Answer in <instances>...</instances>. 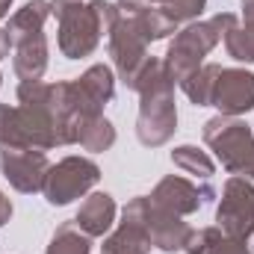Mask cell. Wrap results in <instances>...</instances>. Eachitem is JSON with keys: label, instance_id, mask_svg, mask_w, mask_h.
<instances>
[{"label": "cell", "instance_id": "cell-1", "mask_svg": "<svg viewBox=\"0 0 254 254\" xmlns=\"http://www.w3.org/2000/svg\"><path fill=\"white\" fill-rule=\"evenodd\" d=\"M133 92L139 95V116H136L139 145L145 148L169 145L178 130V104H175V80L160 57H151L145 63Z\"/></svg>", "mask_w": 254, "mask_h": 254}, {"label": "cell", "instance_id": "cell-2", "mask_svg": "<svg viewBox=\"0 0 254 254\" xmlns=\"http://www.w3.org/2000/svg\"><path fill=\"white\" fill-rule=\"evenodd\" d=\"M201 133L228 175L254 181V127L234 116H213L204 122Z\"/></svg>", "mask_w": 254, "mask_h": 254}, {"label": "cell", "instance_id": "cell-3", "mask_svg": "<svg viewBox=\"0 0 254 254\" xmlns=\"http://www.w3.org/2000/svg\"><path fill=\"white\" fill-rule=\"evenodd\" d=\"M122 219L139 225L151 243V249L163 254H175V252H184L187 246V237H190V225L184 222V216H175L163 207H157L148 195H136L130 198L122 210Z\"/></svg>", "mask_w": 254, "mask_h": 254}, {"label": "cell", "instance_id": "cell-4", "mask_svg": "<svg viewBox=\"0 0 254 254\" xmlns=\"http://www.w3.org/2000/svg\"><path fill=\"white\" fill-rule=\"evenodd\" d=\"M57 15V48L65 60H86L101 45V27L89 3L71 0L54 6Z\"/></svg>", "mask_w": 254, "mask_h": 254}, {"label": "cell", "instance_id": "cell-5", "mask_svg": "<svg viewBox=\"0 0 254 254\" xmlns=\"http://www.w3.org/2000/svg\"><path fill=\"white\" fill-rule=\"evenodd\" d=\"M222 42V33L216 30L213 21H192V24H184L175 39L169 42V51L163 57V65L166 71L172 74L175 83L187 80L192 71H198L204 65V57L210 51H216V45Z\"/></svg>", "mask_w": 254, "mask_h": 254}, {"label": "cell", "instance_id": "cell-6", "mask_svg": "<svg viewBox=\"0 0 254 254\" xmlns=\"http://www.w3.org/2000/svg\"><path fill=\"white\" fill-rule=\"evenodd\" d=\"M101 181V166L89 157H63L45 178L42 195L51 207H65L77 198H86Z\"/></svg>", "mask_w": 254, "mask_h": 254}, {"label": "cell", "instance_id": "cell-7", "mask_svg": "<svg viewBox=\"0 0 254 254\" xmlns=\"http://www.w3.org/2000/svg\"><path fill=\"white\" fill-rule=\"evenodd\" d=\"M116 71L104 63L89 65L80 77L68 80V110L80 127L95 116H104V107L116 98Z\"/></svg>", "mask_w": 254, "mask_h": 254}, {"label": "cell", "instance_id": "cell-8", "mask_svg": "<svg viewBox=\"0 0 254 254\" xmlns=\"http://www.w3.org/2000/svg\"><path fill=\"white\" fill-rule=\"evenodd\" d=\"M148 39L142 36V30L136 27L133 15H122V21L113 27V33L107 36V54L113 60V68H116V77L125 83L127 89L133 92L139 74L145 63L151 60L148 57Z\"/></svg>", "mask_w": 254, "mask_h": 254}, {"label": "cell", "instance_id": "cell-9", "mask_svg": "<svg viewBox=\"0 0 254 254\" xmlns=\"http://www.w3.org/2000/svg\"><path fill=\"white\" fill-rule=\"evenodd\" d=\"M216 228L228 237L249 240L254 231V184L249 178L231 175L225 181L216 204Z\"/></svg>", "mask_w": 254, "mask_h": 254}, {"label": "cell", "instance_id": "cell-10", "mask_svg": "<svg viewBox=\"0 0 254 254\" xmlns=\"http://www.w3.org/2000/svg\"><path fill=\"white\" fill-rule=\"evenodd\" d=\"M48 172H51V160L45 151L0 145V175L9 181V187L15 192H21V195L42 192Z\"/></svg>", "mask_w": 254, "mask_h": 254}, {"label": "cell", "instance_id": "cell-11", "mask_svg": "<svg viewBox=\"0 0 254 254\" xmlns=\"http://www.w3.org/2000/svg\"><path fill=\"white\" fill-rule=\"evenodd\" d=\"M210 107L219 110V116H246L254 110V71L249 68H222L216 89H213V101Z\"/></svg>", "mask_w": 254, "mask_h": 254}, {"label": "cell", "instance_id": "cell-12", "mask_svg": "<svg viewBox=\"0 0 254 254\" xmlns=\"http://www.w3.org/2000/svg\"><path fill=\"white\" fill-rule=\"evenodd\" d=\"M157 207H163V210H169V213H175V216H192V213H198L201 210V204H204V195H201V187L198 184H192L187 178H181V175H169V178H163L151 195H148Z\"/></svg>", "mask_w": 254, "mask_h": 254}, {"label": "cell", "instance_id": "cell-13", "mask_svg": "<svg viewBox=\"0 0 254 254\" xmlns=\"http://www.w3.org/2000/svg\"><path fill=\"white\" fill-rule=\"evenodd\" d=\"M116 216H119V207H116V198L110 192H89L74 216V222L80 225V231H86L92 240L98 237H107L116 225Z\"/></svg>", "mask_w": 254, "mask_h": 254}, {"label": "cell", "instance_id": "cell-14", "mask_svg": "<svg viewBox=\"0 0 254 254\" xmlns=\"http://www.w3.org/2000/svg\"><path fill=\"white\" fill-rule=\"evenodd\" d=\"M48 65H51V45H48L45 33L21 39L18 45H12V71H15V77L21 83L42 80Z\"/></svg>", "mask_w": 254, "mask_h": 254}, {"label": "cell", "instance_id": "cell-15", "mask_svg": "<svg viewBox=\"0 0 254 254\" xmlns=\"http://www.w3.org/2000/svg\"><path fill=\"white\" fill-rule=\"evenodd\" d=\"M51 15H54L51 0H27L21 9H15L9 15V21H6V33H9L12 45H18L21 39L45 33V24H48Z\"/></svg>", "mask_w": 254, "mask_h": 254}, {"label": "cell", "instance_id": "cell-16", "mask_svg": "<svg viewBox=\"0 0 254 254\" xmlns=\"http://www.w3.org/2000/svg\"><path fill=\"white\" fill-rule=\"evenodd\" d=\"M101 254H151V243L139 225L122 219V225L104 237V252Z\"/></svg>", "mask_w": 254, "mask_h": 254}, {"label": "cell", "instance_id": "cell-17", "mask_svg": "<svg viewBox=\"0 0 254 254\" xmlns=\"http://www.w3.org/2000/svg\"><path fill=\"white\" fill-rule=\"evenodd\" d=\"M219 74H222V65L219 63H204L198 71H192L187 80H181L178 86L184 89V95L190 98L192 107H210Z\"/></svg>", "mask_w": 254, "mask_h": 254}, {"label": "cell", "instance_id": "cell-18", "mask_svg": "<svg viewBox=\"0 0 254 254\" xmlns=\"http://www.w3.org/2000/svg\"><path fill=\"white\" fill-rule=\"evenodd\" d=\"M45 254H92V237L86 231H80V225L74 219L63 222L51 234Z\"/></svg>", "mask_w": 254, "mask_h": 254}, {"label": "cell", "instance_id": "cell-19", "mask_svg": "<svg viewBox=\"0 0 254 254\" xmlns=\"http://www.w3.org/2000/svg\"><path fill=\"white\" fill-rule=\"evenodd\" d=\"M116 139H119L116 125L107 116H95V119L83 122V127H80V142L77 145H83L92 154H104V151H110L116 145Z\"/></svg>", "mask_w": 254, "mask_h": 254}, {"label": "cell", "instance_id": "cell-20", "mask_svg": "<svg viewBox=\"0 0 254 254\" xmlns=\"http://www.w3.org/2000/svg\"><path fill=\"white\" fill-rule=\"evenodd\" d=\"M172 163H175L181 172L198 178V181H210V178L216 175L213 157H210L207 151H201L198 145H178V148L172 151Z\"/></svg>", "mask_w": 254, "mask_h": 254}, {"label": "cell", "instance_id": "cell-21", "mask_svg": "<svg viewBox=\"0 0 254 254\" xmlns=\"http://www.w3.org/2000/svg\"><path fill=\"white\" fill-rule=\"evenodd\" d=\"M133 21H136V27L142 30V36L148 39V45H154V42H163V39H169V36H175L181 27L160 9V6H148V9H142V12H136L133 15Z\"/></svg>", "mask_w": 254, "mask_h": 254}, {"label": "cell", "instance_id": "cell-22", "mask_svg": "<svg viewBox=\"0 0 254 254\" xmlns=\"http://www.w3.org/2000/svg\"><path fill=\"white\" fill-rule=\"evenodd\" d=\"M160 9H163L178 27H184V24H192V21L201 18V12L207 9V0H166Z\"/></svg>", "mask_w": 254, "mask_h": 254}, {"label": "cell", "instance_id": "cell-23", "mask_svg": "<svg viewBox=\"0 0 254 254\" xmlns=\"http://www.w3.org/2000/svg\"><path fill=\"white\" fill-rule=\"evenodd\" d=\"M219 234H222V231H219L216 225H210V228H198V231H190L187 246H184V254H207V249L213 246V240H216Z\"/></svg>", "mask_w": 254, "mask_h": 254}, {"label": "cell", "instance_id": "cell-24", "mask_svg": "<svg viewBox=\"0 0 254 254\" xmlns=\"http://www.w3.org/2000/svg\"><path fill=\"white\" fill-rule=\"evenodd\" d=\"M207 254H252V252H249V243H246V240L219 234V237L213 240V246L207 249Z\"/></svg>", "mask_w": 254, "mask_h": 254}, {"label": "cell", "instance_id": "cell-25", "mask_svg": "<svg viewBox=\"0 0 254 254\" xmlns=\"http://www.w3.org/2000/svg\"><path fill=\"white\" fill-rule=\"evenodd\" d=\"M240 6H243L240 30H243V36L249 42V51H252V57H254V0H240Z\"/></svg>", "mask_w": 254, "mask_h": 254}, {"label": "cell", "instance_id": "cell-26", "mask_svg": "<svg viewBox=\"0 0 254 254\" xmlns=\"http://www.w3.org/2000/svg\"><path fill=\"white\" fill-rule=\"evenodd\" d=\"M12 213H15V207H12V201L6 198V192L0 190V228L12 219Z\"/></svg>", "mask_w": 254, "mask_h": 254}, {"label": "cell", "instance_id": "cell-27", "mask_svg": "<svg viewBox=\"0 0 254 254\" xmlns=\"http://www.w3.org/2000/svg\"><path fill=\"white\" fill-rule=\"evenodd\" d=\"M9 51H12V39H9V33H6V30H0V63L9 57Z\"/></svg>", "mask_w": 254, "mask_h": 254}, {"label": "cell", "instance_id": "cell-28", "mask_svg": "<svg viewBox=\"0 0 254 254\" xmlns=\"http://www.w3.org/2000/svg\"><path fill=\"white\" fill-rule=\"evenodd\" d=\"M12 3H15V0H0V21H3L6 15H9V9H12Z\"/></svg>", "mask_w": 254, "mask_h": 254}, {"label": "cell", "instance_id": "cell-29", "mask_svg": "<svg viewBox=\"0 0 254 254\" xmlns=\"http://www.w3.org/2000/svg\"><path fill=\"white\" fill-rule=\"evenodd\" d=\"M246 243H249V252L254 254V231H252V234H249V240H246Z\"/></svg>", "mask_w": 254, "mask_h": 254}, {"label": "cell", "instance_id": "cell-30", "mask_svg": "<svg viewBox=\"0 0 254 254\" xmlns=\"http://www.w3.org/2000/svg\"><path fill=\"white\" fill-rule=\"evenodd\" d=\"M145 3H148V6H163L166 0H145Z\"/></svg>", "mask_w": 254, "mask_h": 254}, {"label": "cell", "instance_id": "cell-31", "mask_svg": "<svg viewBox=\"0 0 254 254\" xmlns=\"http://www.w3.org/2000/svg\"><path fill=\"white\" fill-rule=\"evenodd\" d=\"M60 3H71V0H51V6H60Z\"/></svg>", "mask_w": 254, "mask_h": 254}, {"label": "cell", "instance_id": "cell-32", "mask_svg": "<svg viewBox=\"0 0 254 254\" xmlns=\"http://www.w3.org/2000/svg\"><path fill=\"white\" fill-rule=\"evenodd\" d=\"M0 86H3V74H0Z\"/></svg>", "mask_w": 254, "mask_h": 254}]
</instances>
